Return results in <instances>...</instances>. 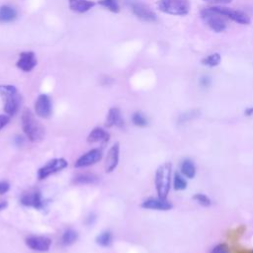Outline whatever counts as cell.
<instances>
[{"instance_id":"33","label":"cell","mask_w":253,"mask_h":253,"mask_svg":"<svg viewBox=\"0 0 253 253\" xmlns=\"http://www.w3.org/2000/svg\"><path fill=\"white\" fill-rule=\"evenodd\" d=\"M7 206H8V203L6 201H1L0 202V211L5 210L7 208Z\"/></svg>"},{"instance_id":"34","label":"cell","mask_w":253,"mask_h":253,"mask_svg":"<svg viewBox=\"0 0 253 253\" xmlns=\"http://www.w3.org/2000/svg\"><path fill=\"white\" fill-rule=\"evenodd\" d=\"M245 115H247V116L253 115V108H247V109L245 110Z\"/></svg>"},{"instance_id":"16","label":"cell","mask_w":253,"mask_h":253,"mask_svg":"<svg viewBox=\"0 0 253 253\" xmlns=\"http://www.w3.org/2000/svg\"><path fill=\"white\" fill-rule=\"evenodd\" d=\"M124 125V120L122 119L121 110L118 107H112L107 114L105 126L110 128L113 126H122Z\"/></svg>"},{"instance_id":"30","label":"cell","mask_w":253,"mask_h":253,"mask_svg":"<svg viewBox=\"0 0 253 253\" xmlns=\"http://www.w3.org/2000/svg\"><path fill=\"white\" fill-rule=\"evenodd\" d=\"M10 190V184L7 181H0V196L6 194Z\"/></svg>"},{"instance_id":"23","label":"cell","mask_w":253,"mask_h":253,"mask_svg":"<svg viewBox=\"0 0 253 253\" xmlns=\"http://www.w3.org/2000/svg\"><path fill=\"white\" fill-rule=\"evenodd\" d=\"M78 239V233L74 229H67L63 232L61 236V244L63 246L72 245Z\"/></svg>"},{"instance_id":"13","label":"cell","mask_w":253,"mask_h":253,"mask_svg":"<svg viewBox=\"0 0 253 253\" xmlns=\"http://www.w3.org/2000/svg\"><path fill=\"white\" fill-rule=\"evenodd\" d=\"M140 207L145 210H154V211H169L173 208V205L167 200L160 197L157 198H148L144 200Z\"/></svg>"},{"instance_id":"2","label":"cell","mask_w":253,"mask_h":253,"mask_svg":"<svg viewBox=\"0 0 253 253\" xmlns=\"http://www.w3.org/2000/svg\"><path fill=\"white\" fill-rule=\"evenodd\" d=\"M171 174H172V164L170 162H165L160 165L156 172L154 178L155 189L158 197L166 199L171 187Z\"/></svg>"},{"instance_id":"3","label":"cell","mask_w":253,"mask_h":253,"mask_svg":"<svg viewBox=\"0 0 253 253\" xmlns=\"http://www.w3.org/2000/svg\"><path fill=\"white\" fill-rule=\"evenodd\" d=\"M0 94L4 99V112L8 116H14L21 105V95L14 85H0Z\"/></svg>"},{"instance_id":"28","label":"cell","mask_w":253,"mask_h":253,"mask_svg":"<svg viewBox=\"0 0 253 253\" xmlns=\"http://www.w3.org/2000/svg\"><path fill=\"white\" fill-rule=\"evenodd\" d=\"M193 200L196 201L197 203H199L201 206L203 207H209L211 205V199L205 195V194H202V193H196L194 194L193 196Z\"/></svg>"},{"instance_id":"24","label":"cell","mask_w":253,"mask_h":253,"mask_svg":"<svg viewBox=\"0 0 253 253\" xmlns=\"http://www.w3.org/2000/svg\"><path fill=\"white\" fill-rule=\"evenodd\" d=\"M221 61V55L218 52H213L202 59V64L208 67H214L217 66Z\"/></svg>"},{"instance_id":"10","label":"cell","mask_w":253,"mask_h":253,"mask_svg":"<svg viewBox=\"0 0 253 253\" xmlns=\"http://www.w3.org/2000/svg\"><path fill=\"white\" fill-rule=\"evenodd\" d=\"M35 114L42 119H47L52 113L51 99L46 94H41L38 96L35 102Z\"/></svg>"},{"instance_id":"1","label":"cell","mask_w":253,"mask_h":253,"mask_svg":"<svg viewBox=\"0 0 253 253\" xmlns=\"http://www.w3.org/2000/svg\"><path fill=\"white\" fill-rule=\"evenodd\" d=\"M21 122L22 129L31 142H40L44 138V126L36 119L35 114L30 109H25L22 112Z\"/></svg>"},{"instance_id":"9","label":"cell","mask_w":253,"mask_h":253,"mask_svg":"<svg viewBox=\"0 0 253 253\" xmlns=\"http://www.w3.org/2000/svg\"><path fill=\"white\" fill-rule=\"evenodd\" d=\"M212 8L218 13H220L222 16H224L226 19H229L240 25H248L251 22L249 16L243 13L242 11L231 9L224 6H212Z\"/></svg>"},{"instance_id":"15","label":"cell","mask_w":253,"mask_h":253,"mask_svg":"<svg viewBox=\"0 0 253 253\" xmlns=\"http://www.w3.org/2000/svg\"><path fill=\"white\" fill-rule=\"evenodd\" d=\"M119 159H120V144L119 142H116L108 150V153L105 159V171L107 173L113 172L119 164Z\"/></svg>"},{"instance_id":"11","label":"cell","mask_w":253,"mask_h":253,"mask_svg":"<svg viewBox=\"0 0 253 253\" xmlns=\"http://www.w3.org/2000/svg\"><path fill=\"white\" fill-rule=\"evenodd\" d=\"M102 157H103L102 150L99 148H93L87 151L86 153L82 154L80 157H78L74 163V166L76 168L88 167L99 162L102 159Z\"/></svg>"},{"instance_id":"20","label":"cell","mask_w":253,"mask_h":253,"mask_svg":"<svg viewBox=\"0 0 253 253\" xmlns=\"http://www.w3.org/2000/svg\"><path fill=\"white\" fill-rule=\"evenodd\" d=\"M17 18V11L9 5H2L0 7V23H10Z\"/></svg>"},{"instance_id":"19","label":"cell","mask_w":253,"mask_h":253,"mask_svg":"<svg viewBox=\"0 0 253 253\" xmlns=\"http://www.w3.org/2000/svg\"><path fill=\"white\" fill-rule=\"evenodd\" d=\"M99 181V177L93 173H81L73 178L75 185H92Z\"/></svg>"},{"instance_id":"12","label":"cell","mask_w":253,"mask_h":253,"mask_svg":"<svg viewBox=\"0 0 253 253\" xmlns=\"http://www.w3.org/2000/svg\"><path fill=\"white\" fill-rule=\"evenodd\" d=\"M26 245L39 252H46L51 246V239L46 236H30L26 239Z\"/></svg>"},{"instance_id":"21","label":"cell","mask_w":253,"mask_h":253,"mask_svg":"<svg viewBox=\"0 0 253 253\" xmlns=\"http://www.w3.org/2000/svg\"><path fill=\"white\" fill-rule=\"evenodd\" d=\"M181 172L182 175L185 176L186 178L189 179H193L196 176V166L194 164V162L191 159H185L183 160V162L181 163Z\"/></svg>"},{"instance_id":"6","label":"cell","mask_w":253,"mask_h":253,"mask_svg":"<svg viewBox=\"0 0 253 253\" xmlns=\"http://www.w3.org/2000/svg\"><path fill=\"white\" fill-rule=\"evenodd\" d=\"M68 166V161L65 158H53L47 161L43 166L39 168L37 176L39 180H44L50 175H53L57 172L62 171Z\"/></svg>"},{"instance_id":"18","label":"cell","mask_w":253,"mask_h":253,"mask_svg":"<svg viewBox=\"0 0 253 253\" xmlns=\"http://www.w3.org/2000/svg\"><path fill=\"white\" fill-rule=\"evenodd\" d=\"M69 8L76 13H85L95 6V2L92 0H68Z\"/></svg>"},{"instance_id":"4","label":"cell","mask_w":253,"mask_h":253,"mask_svg":"<svg viewBox=\"0 0 253 253\" xmlns=\"http://www.w3.org/2000/svg\"><path fill=\"white\" fill-rule=\"evenodd\" d=\"M203 22L213 32L221 33L226 29V18L215 11L212 7L204 8L201 13Z\"/></svg>"},{"instance_id":"22","label":"cell","mask_w":253,"mask_h":253,"mask_svg":"<svg viewBox=\"0 0 253 253\" xmlns=\"http://www.w3.org/2000/svg\"><path fill=\"white\" fill-rule=\"evenodd\" d=\"M96 243L101 247H109L113 241V234L110 230H105L96 236Z\"/></svg>"},{"instance_id":"26","label":"cell","mask_w":253,"mask_h":253,"mask_svg":"<svg viewBox=\"0 0 253 253\" xmlns=\"http://www.w3.org/2000/svg\"><path fill=\"white\" fill-rule=\"evenodd\" d=\"M99 4L113 13L120 12V6L117 0H100Z\"/></svg>"},{"instance_id":"5","label":"cell","mask_w":253,"mask_h":253,"mask_svg":"<svg viewBox=\"0 0 253 253\" xmlns=\"http://www.w3.org/2000/svg\"><path fill=\"white\" fill-rule=\"evenodd\" d=\"M157 8L168 15L185 16L190 12V3L188 0H159Z\"/></svg>"},{"instance_id":"32","label":"cell","mask_w":253,"mask_h":253,"mask_svg":"<svg viewBox=\"0 0 253 253\" xmlns=\"http://www.w3.org/2000/svg\"><path fill=\"white\" fill-rule=\"evenodd\" d=\"M205 2H208V3H211V4H215V5H226L228 3H230L232 0H203Z\"/></svg>"},{"instance_id":"14","label":"cell","mask_w":253,"mask_h":253,"mask_svg":"<svg viewBox=\"0 0 253 253\" xmlns=\"http://www.w3.org/2000/svg\"><path fill=\"white\" fill-rule=\"evenodd\" d=\"M16 65L24 72L32 71L37 65V58L35 53L33 51H24L20 53Z\"/></svg>"},{"instance_id":"7","label":"cell","mask_w":253,"mask_h":253,"mask_svg":"<svg viewBox=\"0 0 253 253\" xmlns=\"http://www.w3.org/2000/svg\"><path fill=\"white\" fill-rule=\"evenodd\" d=\"M126 4L132 14L139 20L144 22H155L157 20L156 14L143 2L139 0H127Z\"/></svg>"},{"instance_id":"25","label":"cell","mask_w":253,"mask_h":253,"mask_svg":"<svg viewBox=\"0 0 253 253\" xmlns=\"http://www.w3.org/2000/svg\"><path fill=\"white\" fill-rule=\"evenodd\" d=\"M131 122L134 126H139V127H144L148 125V120L145 117V115L141 112H135L132 114L131 117Z\"/></svg>"},{"instance_id":"31","label":"cell","mask_w":253,"mask_h":253,"mask_svg":"<svg viewBox=\"0 0 253 253\" xmlns=\"http://www.w3.org/2000/svg\"><path fill=\"white\" fill-rule=\"evenodd\" d=\"M10 122V116L8 115H0V130L8 125Z\"/></svg>"},{"instance_id":"8","label":"cell","mask_w":253,"mask_h":253,"mask_svg":"<svg viewBox=\"0 0 253 253\" xmlns=\"http://www.w3.org/2000/svg\"><path fill=\"white\" fill-rule=\"evenodd\" d=\"M20 203L25 207L34 208L36 210H42L44 208V202L42 198V193L38 189L29 190L21 195Z\"/></svg>"},{"instance_id":"17","label":"cell","mask_w":253,"mask_h":253,"mask_svg":"<svg viewBox=\"0 0 253 253\" xmlns=\"http://www.w3.org/2000/svg\"><path fill=\"white\" fill-rule=\"evenodd\" d=\"M110 138V134L107 130H105L102 127H94L87 136V142L88 143H106L108 142Z\"/></svg>"},{"instance_id":"27","label":"cell","mask_w":253,"mask_h":253,"mask_svg":"<svg viewBox=\"0 0 253 253\" xmlns=\"http://www.w3.org/2000/svg\"><path fill=\"white\" fill-rule=\"evenodd\" d=\"M173 186H174V189L176 191H182V190H185L187 188V182L183 178L182 175H180L179 173H175L174 174Z\"/></svg>"},{"instance_id":"29","label":"cell","mask_w":253,"mask_h":253,"mask_svg":"<svg viewBox=\"0 0 253 253\" xmlns=\"http://www.w3.org/2000/svg\"><path fill=\"white\" fill-rule=\"evenodd\" d=\"M210 253H229V247L226 243H219L212 247Z\"/></svg>"},{"instance_id":"35","label":"cell","mask_w":253,"mask_h":253,"mask_svg":"<svg viewBox=\"0 0 253 253\" xmlns=\"http://www.w3.org/2000/svg\"><path fill=\"white\" fill-rule=\"evenodd\" d=\"M251 252H252V253H253V250H252V251H251Z\"/></svg>"}]
</instances>
